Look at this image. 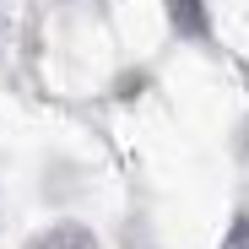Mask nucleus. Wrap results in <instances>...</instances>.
Wrapping results in <instances>:
<instances>
[{
    "label": "nucleus",
    "mask_w": 249,
    "mask_h": 249,
    "mask_svg": "<svg viewBox=\"0 0 249 249\" xmlns=\"http://www.w3.org/2000/svg\"><path fill=\"white\" fill-rule=\"evenodd\" d=\"M168 17L184 38H206L212 33V17H206V0H168Z\"/></svg>",
    "instance_id": "f257e3e1"
},
{
    "label": "nucleus",
    "mask_w": 249,
    "mask_h": 249,
    "mask_svg": "<svg viewBox=\"0 0 249 249\" xmlns=\"http://www.w3.org/2000/svg\"><path fill=\"white\" fill-rule=\"evenodd\" d=\"M33 249H98V244H92V233H87V228H76V222H60V228H49L44 238H38Z\"/></svg>",
    "instance_id": "f03ea898"
},
{
    "label": "nucleus",
    "mask_w": 249,
    "mask_h": 249,
    "mask_svg": "<svg viewBox=\"0 0 249 249\" xmlns=\"http://www.w3.org/2000/svg\"><path fill=\"white\" fill-rule=\"evenodd\" d=\"M222 249H249V217H233V228H228Z\"/></svg>",
    "instance_id": "7ed1b4c3"
}]
</instances>
